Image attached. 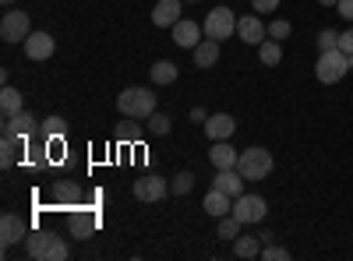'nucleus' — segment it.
<instances>
[{"label": "nucleus", "mask_w": 353, "mask_h": 261, "mask_svg": "<svg viewBox=\"0 0 353 261\" xmlns=\"http://www.w3.org/2000/svg\"><path fill=\"white\" fill-rule=\"evenodd\" d=\"M25 254L32 261H68L71 258V247L64 237L50 233V229H32L25 237Z\"/></svg>", "instance_id": "nucleus-1"}, {"label": "nucleus", "mask_w": 353, "mask_h": 261, "mask_svg": "<svg viewBox=\"0 0 353 261\" xmlns=\"http://www.w3.org/2000/svg\"><path fill=\"white\" fill-rule=\"evenodd\" d=\"M117 109H121V117L128 121H149L156 113V92L152 89H141V85H131L117 96Z\"/></svg>", "instance_id": "nucleus-2"}, {"label": "nucleus", "mask_w": 353, "mask_h": 261, "mask_svg": "<svg viewBox=\"0 0 353 261\" xmlns=\"http://www.w3.org/2000/svg\"><path fill=\"white\" fill-rule=\"evenodd\" d=\"M350 74V56L343 50H325L318 53V64H314V78L321 85H339Z\"/></svg>", "instance_id": "nucleus-3"}, {"label": "nucleus", "mask_w": 353, "mask_h": 261, "mask_svg": "<svg viewBox=\"0 0 353 261\" xmlns=\"http://www.w3.org/2000/svg\"><path fill=\"white\" fill-rule=\"evenodd\" d=\"M272 166H276L272 152L261 149V145H251V149H244L241 159H237V169L244 173V180H265L272 173Z\"/></svg>", "instance_id": "nucleus-4"}, {"label": "nucleus", "mask_w": 353, "mask_h": 261, "mask_svg": "<svg viewBox=\"0 0 353 261\" xmlns=\"http://www.w3.org/2000/svg\"><path fill=\"white\" fill-rule=\"evenodd\" d=\"M205 39H230V36H237V14H233L230 8H212L209 14H205Z\"/></svg>", "instance_id": "nucleus-5"}, {"label": "nucleus", "mask_w": 353, "mask_h": 261, "mask_svg": "<svg viewBox=\"0 0 353 261\" xmlns=\"http://www.w3.org/2000/svg\"><path fill=\"white\" fill-rule=\"evenodd\" d=\"M233 216H237L244 226H254L261 222L265 216H269V201H265L261 194H241V198H233Z\"/></svg>", "instance_id": "nucleus-6"}, {"label": "nucleus", "mask_w": 353, "mask_h": 261, "mask_svg": "<svg viewBox=\"0 0 353 261\" xmlns=\"http://www.w3.org/2000/svg\"><path fill=\"white\" fill-rule=\"evenodd\" d=\"M32 32H36L32 18H28L25 11H8L4 21H0V39H4V43H25Z\"/></svg>", "instance_id": "nucleus-7"}, {"label": "nucleus", "mask_w": 353, "mask_h": 261, "mask_svg": "<svg viewBox=\"0 0 353 261\" xmlns=\"http://www.w3.org/2000/svg\"><path fill=\"white\" fill-rule=\"evenodd\" d=\"M166 194H170V180H163L159 173H145V177L134 180V201L152 205V201H163Z\"/></svg>", "instance_id": "nucleus-8"}, {"label": "nucleus", "mask_w": 353, "mask_h": 261, "mask_svg": "<svg viewBox=\"0 0 353 261\" xmlns=\"http://www.w3.org/2000/svg\"><path fill=\"white\" fill-rule=\"evenodd\" d=\"M32 229H28V222L21 219V216H14V212H4L0 216V244L4 247H14V244H21Z\"/></svg>", "instance_id": "nucleus-9"}, {"label": "nucleus", "mask_w": 353, "mask_h": 261, "mask_svg": "<svg viewBox=\"0 0 353 261\" xmlns=\"http://www.w3.org/2000/svg\"><path fill=\"white\" fill-rule=\"evenodd\" d=\"M237 36L248 46H261L265 39H269V25H265L258 14H244V18H237Z\"/></svg>", "instance_id": "nucleus-10"}, {"label": "nucleus", "mask_w": 353, "mask_h": 261, "mask_svg": "<svg viewBox=\"0 0 353 261\" xmlns=\"http://www.w3.org/2000/svg\"><path fill=\"white\" fill-rule=\"evenodd\" d=\"M21 46H25V56H28V61H50L53 50H57V39H53L50 32H32Z\"/></svg>", "instance_id": "nucleus-11"}, {"label": "nucleus", "mask_w": 353, "mask_h": 261, "mask_svg": "<svg viewBox=\"0 0 353 261\" xmlns=\"http://www.w3.org/2000/svg\"><path fill=\"white\" fill-rule=\"evenodd\" d=\"M233 131H237V121H233L230 113H209V121H205V134H209V141H230Z\"/></svg>", "instance_id": "nucleus-12"}, {"label": "nucleus", "mask_w": 353, "mask_h": 261, "mask_svg": "<svg viewBox=\"0 0 353 261\" xmlns=\"http://www.w3.org/2000/svg\"><path fill=\"white\" fill-rule=\"evenodd\" d=\"M201 36H205V28L198 25V21H188V18H181L173 25V43L181 46V50H194L198 43H201Z\"/></svg>", "instance_id": "nucleus-13"}, {"label": "nucleus", "mask_w": 353, "mask_h": 261, "mask_svg": "<svg viewBox=\"0 0 353 261\" xmlns=\"http://www.w3.org/2000/svg\"><path fill=\"white\" fill-rule=\"evenodd\" d=\"M71 237H78V240H85V237H92L96 229H99V212H92V209H78V212H71Z\"/></svg>", "instance_id": "nucleus-14"}, {"label": "nucleus", "mask_w": 353, "mask_h": 261, "mask_svg": "<svg viewBox=\"0 0 353 261\" xmlns=\"http://www.w3.org/2000/svg\"><path fill=\"white\" fill-rule=\"evenodd\" d=\"M181 11H184V0H159V4L152 8V25L173 28L176 21H181Z\"/></svg>", "instance_id": "nucleus-15"}, {"label": "nucleus", "mask_w": 353, "mask_h": 261, "mask_svg": "<svg viewBox=\"0 0 353 261\" xmlns=\"http://www.w3.org/2000/svg\"><path fill=\"white\" fill-rule=\"evenodd\" d=\"M4 134H18V138H32L36 134V117L28 109H21V113H14V117H4V127H0Z\"/></svg>", "instance_id": "nucleus-16"}, {"label": "nucleus", "mask_w": 353, "mask_h": 261, "mask_svg": "<svg viewBox=\"0 0 353 261\" xmlns=\"http://www.w3.org/2000/svg\"><path fill=\"white\" fill-rule=\"evenodd\" d=\"M212 187H219V191H226L230 198H241L244 194V173L233 166V169H216V180H212Z\"/></svg>", "instance_id": "nucleus-17"}, {"label": "nucleus", "mask_w": 353, "mask_h": 261, "mask_svg": "<svg viewBox=\"0 0 353 261\" xmlns=\"http://www.w3.org/2000/svg\"><path fill=\"white\" fill-rule=\"evenodd\" d=\"M201 209L209 212V216H216V219H223V216H230V212H233V198H230L226 191L212 187L209 194H205V201H201Z\"/></svg>", "instance_id": "nucleus-18"}, {"label": "nucleus", "mask_w": 353, "mask_h": 261, "mask_svg": "<svg viewBox=\"0 0 353 261\" xmlns=\"http://www.w3.org/2000/svg\"><path fill=\"white\" fill-rule=\"evenodd\" d=\"M209 159H212V166H216V169H233V166H237V159H241V152L233 149L230 141H212Z\"/></svg>", "instance_id": "nucleus-19"}, {"label": "nucleus", "mask_w": 353, "mask_h": 261, "mask_svg": "<svg viewBox=\"0 0 353 261\" xmlns=\"http://www.w3.org/2000/svg\"><path fill=\"white\" fill-rule=\"evenodd\" d=\"M191 56H194V67H216L219 64V43L216 39H201L191 50Z\"/></svg>", "instance_id": "nucleus-20"}, {"label": "nucleus", "mask_w": 353, "mask_h": 261, "mask_svg": "<svg viewBox=\"0 0 353 261\" xmlns=\"http://www.w3.org/2000/svg\"><path fill=\"white\" fill-rule=\"evenodd\" d=\"M53 201H57V205H74V209H78L81 187L71 184V180H57V184H53Z\"/></svg>", "instance_id": "nucleus-21"}, {"label": "nucleus", "mask_w": 353, "mask_h": 261, "mask_svg": "<svg viewBox=\"0 0 353 261\" xmlns=\"http://www.w3.org/2000/svg\"><path fill=\"white\" fill-rule=\"evenodd\" d=\"M21 109H25L21 92L14 89V85H4V89H0V113H4V117H14V113H21Z\"/></svg>", "instance_id": "nucleus-22"}, {"label": "nucleus", "mask_w": 353, "mask_h": 261, "mask_svg": "<svg viewBox=\"0 0 353 261\" xmlns=\"http://www.w3.org/2000/svg\"><path fill=\"white\" fill-rule=\"evenodd\" d=\"M21 145H25V138H18V134H4V145H0V166L11 169V166L18 163Z\"/></svg>", "instance_id": "nucleus-23"}, {"label": "nucleus", "mask_w": 353, "mask_h": 261, "mask_svg": "<svg viewBox=\"0 0 353 261\" xmlns=\"http://www.w3.org/2000/svg\"><path fill=\"white\" fill-rule=\"evenodd\" d=\"M233 254L237 258H261V237H248V233H241L237 240H233Z\"/></svg>", "instance_id": "nucleus-24"}, {"label": "nucleus", "mask_w": 353, "mask_h": 261, "mask_svg": "<svg viewBox=\"0 0 353 261\" xmlns=\"http://www.w3.org/2000/svg\"><path fill=\"white\" fill-rule=\"evenodd\" d=\"M149 74H152V85H173L181 71H176L173 61H156V64L149 67Z\"/></svg>", "instance_id": "nucleus-25"}, {"label": "nucleus", "mask_w": 353, "mask_h": 261, "mask_svg": "<svg viewBox=\"0 0 353 261\" xmlns=\"http://www.w3.org/2000/svg\"><path fill=\"white\" fill-rule=\"evenodd\" d=\"M258 61H261L265 67H276V64L283 61V43H279V39H265V43L258 46Z\"/></svg>", "instance_id": "nucleus-26"}, {"label": "nucleus", "mask_w": 353, "mask_h": 261, "mask_svg": "<svg viewBox=\"0 0 353 261\" xmlns=\"http://www.w3.org/2000/svg\"><path fill=\"white\" fill-rule=\"evenodd\" d=\"M39 134H43V141L64 138V134H68V121H64V117H46V121L39 124Z\"/></svg>", "instance_id": "nucleus-27"}, {"label": "nucleus", "mask_w": 353, "mask_h": 261, "mask_svg": "<svg viewBox=\"0 0 353 261\" xmlns=\"http://www.w3.org/2000/svg\"><path fill=\"white\" fill-rule=\"evenodd\" d=\"M241 226H244V222H241L237 216L230 212V216H223V219H219L216 237H219V240H237V237H241Z\"/></svg>", "instance_id": "nucleus-28"}, {"label": "nucleus", "mask_w": 353, "mask_h": 261, "mask_svg": "<svg viewBox=\"0 0 353 261\" xmlns=\"http://www.w3.org/2000/svg\"><path fill=\"white\" fill-rule=\"evenodd\" d=\"M170 131H173V121L166 117V113H159V109H156L152 117H149V134H156V138H166Z\"/></svg>", "instance_id": "nucleus-29"}, {"label": "nucleus", "mask_w": 353, "mask_h": 261, "mask_svg": "<svg viewBox=\"0 0 353 261\" xmlns=\"http://www.w3.org/2000/svg\"><path fill=\"white\" fill-rule=\"evenodd\" d=\"M194 191V173H176V177L170 180V194H191Z\"/></svg>", "instance_id": "nucleus-30"}, {"label": "nucleus", "mask_w": 353, "mask_h": 261, "mask_svg": "<svg viewBox=\"0 0 353 261\" xmlns=\"http://www.w3.org/2000/svg\"><path fill=\"white\" fill-rule=\"evenodd\" d=\"M290 32H293V25H290L286 18H276V21L269 25V39H279V43H283V39H290Z\"/></svg>", "instance_id": "nucleus-31"}, {"label": "nucleus", "mask_w": 353, "mask_h": 261, "mask_svg": "<svg viewBox=\"0 0 353 261\" xmlns=\"http://www.w3.org/2000/svg\"><path fill=\"white\" fill-rule=\"evenodd\" d=\"M318 50H339V32H332V28H321L318 32Z\"/></svg>", "instance_id": "nucleus-32"}, {"label": "nucleus", "mask_w": 353, "mask_h": 261, "mask_svg": "<svg viewBox=\"0 0 353 261\" xmlns=\"http://www.w3.org/2000/svg\"><path fill=\"white\" fill-rule=\"evenodd\" d=\"M261 258H265V261H290V251L279 247V244H265V247H261Z\"/></svg>", "instance_id": "nucleus-33"}, {"label": "nucleus", "mask_w": 353, "mask_h": 261, "mask_svg": "<svg viewBox=\"0 0 353 261\" xmlns=\"http://www.w3.org/2000/svg\"><path fill=\"white\" fill-rule=\"evenodd\" d=\"M138 138H141V127H138V124H121V127H117V141L131 145V141H138Z\"/></svg>", "instance_id": "nucleus-34"}, {"label": "nucleus", "mask_w": 353, "mask_h": 261, "mask_svg": "<svg viewBox=\"0 0 353 261\" xmlns=\"http://www.w3.org/2000/svg\"><path fill=\"white\" fill-rule=\"evenodd\" d=\"M279 4H283V0H251V8H254L258 14H272Z\"/></svg>", "instance_id": "nucleus-35"}, {"label": "nucleus", "mask_w": 353, "mask_h": 261, "mask_svg": "<svg viewBox=\"0 0 353 261\" xmlns=\"http://www.w3.org/2000/svg\"><path fill=\"white\" fill-rule=\"evenodd\" d=\"M339 50L350 56L353 53V28H346V32H339Z\"/></svg>", "instance_id": "nucleus-36"}, {"label": "nucleus", "mask_w": 353, "mask_h": 261, "mask_svg": "<svg viewBox=\"0 0 353 261\" xmlns=\"http://www.w3.org/2000/svg\"><path fill=\"white\" fill-rule=\"evenodd\" d=\"M336 11H339L346 21H353V0H339V4H336Z\"/></svg>", "instance_id": "nucleus-37"}, {"label": "nucleus", "mask_w": 353, "mask_h": 261, "mask_svg": "<svg viewBox=\"0 0 353 261\" xmlns=\"http://www.w3.org/2000/svg\"><path fill=\"white\" fill-rule=\"evenodd\" d=\"M191 121L194 124H205V121H209V113H205L201 106H191Z\"/></svg>", "instance_id": "nucleus-38"}, {"label": "nucleus", "mask_w": 353, "mask_h": 261, "mask_svg": "<svg viewBox=\"0 0 353 261\" xmlns=\"http://www.w3.org/2000/svg\"><path fill=\"white\" fill-rule=\"evenodd\" d=\"M318 4H321V8H336V4H339V0H318Z\"/></svg>", "instance_id": "nucleus-39"}, {"label": "nucleus", "mask_w": 353, "mask_h": 261, "mask_svg": "<svg viewBox=\"0 0 353 261\" xmlns=\"http://www.w3.org/2000/svg\"><path fill=\"white\" fill-rule=\"evenodd\" d=\"M350 71H353V53H350Z\"/></svg>", "instance_id": "nucleus-40"}, {"label": "nucleus", "mask_w": 353, "mask_h": 261, "mask_svg": "<svg viewBox=\"0 0 353 261\" xmlns=\"http://www.w3.org/2000/svg\"><path fill=\"white\" fill-rule=\"evenodd\" d=\"M0 4H14V0H0Z\"/></svg>", "instance_id": "nucleus-41"}]
</instances>
